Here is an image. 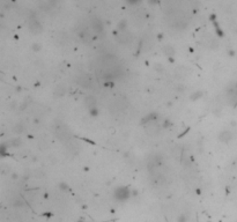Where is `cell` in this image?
<instances>
[{
    "label": "cell",
    "mask_w": 237,
    "mask_h": 222,
    "mask_svg": "<svg viewBox=\"0 0 237 222\" xmlns=\"http://www.w3.org/2000/svg\"><path fill=\"white\" fill-rule=\"evenodd\" d=\"M117 39H118L121 44H126V43H128V42L131 41V35L125 32H120L119 35H117Z\"/></svg>",
    "instance_id": "cell-6"
},
{
    "label": "cell",
    "mask_w": 237,
    "mask_h": 222,
    "mask_svg": "<svg viewBox=\"0 0 237 222\" xmlns=\"http://www.w3.org/2000/svg\"><path fill=\"white\" fill-rule=\"evenodd\" d=\"M91 27H93V29H94L96 32H101L102 30H103L102 22H101L100 20H97V19H94V20L91 21Z\"/></svg>",
    "instance_id": "cell-7"
},
{
    "label": "cell",
    "mask_w": 237,
    "mask_h": 222,
    "mask_svg": "<svg viewBox=\"0 0 237 222\" xmlns=\"http://www.w3.org/2000/svg\"><path fill=\"white\" fill-rule=\"evenodd\" d=\"M233 138H234V133L231 132V131H229V130H224V131H222L220 134H219V140L221 141V142H229V141H231L233 140Z\"/></svg>",
    "instance_id": "cell-3"
},
{
    "label": "cell",
    "mask_w": 237,
    "mask_h": 222,
    "mask_svg": "<svg viewBox=\"0 0 237 222\" xmlns=\"http://www.w3.org/2000/svg\"><path fill=\"white\" fill-rule=\"evenodd\" d=\"M79 83H80L81 86L86 87V88H90V87H91L93 81H91V78H90L89 75H87V74H83V75H81V76H80V79H79Z\"/></svg>",
    "instance_id": "cell-4"
},
{
    "label": "cell",
    "mask_w": 237,
    "mask_h": 222,
    "mask_svg": "<svg viewBox=\"0 0 237 222\" xmlns=\"http://www.w3.org/2000/svg\"><path fill=\"white\" fill-rule=\"evenodd\" d=\"M89 112H90V115H91V116H94V117L98 115V110H97V108H93V109H90V110H89Z\"/></svg>",
    "instance_id": "cell-14"
},
{
    "label": "cell",
    "mask_w": 237,
    "mask_h": 222,
    "mask_svg": "<svg viewBox=\"0 0 237 222\" xmlns=\"http://www.w3.org/2000/svg\"><path fill=\"white\" fill-rule=\"evenodd\" d=\"M23 131V126H22V124H18L16 126L14 127V132L15 133H21Z\"/></svg>",
    "instance_id": "cell-13"
},
{
    "label": "cell",
    "mask_w": 237,
    "mask_h": 222,
    "mask_svg": "<svg viewBox=\"0 0 237 222\" xmlns=\"http://www.w3.org/2000/svg\"><path fill=\"white\" fill-rule=\"evenodd\" d=\"M170 125H171V124L169 123V120H165L164 124H163V127H168V126H170Z\"/></svg>",
    "instance_id": "cell-18"
},
{
    "label": "cell",
    "mask_w": 237,
    "mask_h": 222,
    "mask_svg": "<svg viewBox=\"0 0 237 222\" xmlns=\"http://www.w3.org/2000/svg\"><path fill=\"white\" fill-rule=\"evenodd\" d=\"M127 28V21L126 20H121L118 23V30L120 32H124Z\"/></svg>",
    "instance_id": "cell-10"
},
{
    "label": "cell",
    "mask_w": 237,
    "mask_h": 222,
    "mask_svg": "<svg viewBox=\"0 0 237 222\" xmlns=\"http://www.w3.org/2000/svg\"><path fill=\"white\" fill-rule=\"evenodd\" d=\"M178 222H186L187 221V219H186V216H185V214H182V215H179L177 219Z\"/></svg>",
    "instance_id": "cell-15"
},
{
    "label": "cell",
    "mask_w": 237,
    "mask_h": 222,
    "mask_svg": "<svg viewBox=\"0 0 237 222\" xmlns=\"http://www.w3.org/2000/svg\"><path fill=\"white\" fill-rule=\"evenodd\" d=\"M66 93V87L64 85H58L55 89V96L57 97H60V96H64Z\"/></svg>",
    "instance_id": "cell-8"
},
{
    "label": "cell",
    "mask_w": 237,
    "mask_h": 222,
    "mask_svg": "<svg viewBox=\"0 0 237 222\" xmlns=\"http://www.w3.org/2000/svg\"><path fill=\"white\" fill-rule=\"evenodd\" d=\"M29 30L32 34H39L42 32L43 28H42V25L35 19V18H31L29 20Z\"/></svg>",
    "instance_id": "cell-2"
},
{
    "label": "cell",
    "mask_w": 237,
    "mask_h": 222,
    "mask_svg": "<svg viewBox=\"0 0 237 222\" xmlns=\"http://www.w3.org/2000/svg\"><path fill=\"white\" fill-rule=\"evenodd\" d=\"M155 69L157 72H163V67L161 66V64H155Z\"/></svg>",
    "instance_id": "cell-16"
},
{
    "label": "cell",
    "mask_w": 237,
    "mask_h": 222,
    "mask_svg": "<svg viewBox=\"0 0 237 222\" xmlns=\"http://www.w3.org/2000/svg\"><path fill=\"white\" fill-rule=\"evenodd\" d=\"M85 104H86V106L88 108L89 110L93 109V108H96V98L93 95L86 96V98H85Z\"/></svg>",
    "instance_id": "cell-5"
},
{
    "label": "cell",
    "mask_w": 237,
    "mask_h": 222,
    "mask_svg": "<svg viewBox=\"0 0 237 222\" xmlns=\"http://www.w3.org/2000/svg\"><path fill=\"white\" fill-rule=\"evenodd\" d=\"M114 195H115V198H116L117 200H119V201H125V200H127V199L130 198L131 191L128 190L127 188H125V186H120V188H117V189L115 190Z\"/></svg>",
    "instance_id": "cell-1"
},
{
    "label": "cell",
    "mask_w": 237,
    "mask_h": 222,
    "mask_svg": "<svg viewBox=\"0 0 237 222\" xmlns=\"http://www.w3.org/2000/svg\"><path fill=\"white\" fill-rule=\"evenodd\" d=\"M8 145H9V146H13V147H18V146L21 145V140H20V139H14V140L11 141Z\"/></svg>",
    "instance_id": "cell-12"
},
{
    "label": "cell",
    "mask_w": 237,
    "mask_h": 222,
    "mask_svg": "<svg viewBox=\"0 0 237 222\" xmlns=\"http://www.w3.org/2000/svg\"><path fill=\"white\" fill-rule=\"evenodd\" d=\"M163 52L165 53V56H167V57H174V56H175V53H176L175 49H174L171 45H165V46L163 48Z\"/></svg>",
    "instance_id": "cell-9"
},
{
    "label": "cell",
    "mask_w": 237,
    "mask_h": 222,
    "mask_svg": "<svg viewBox=\"0 0 237 222\" xmlns=\"http://www.w3.org/2000/svg\"><path fill=\"white\" fill-rule=\"evenodd\" d=\"M32 49H34L35 51H39V50H41V44H36V43H35V44L32 45Z\"/></svg>",
    "instance_id": "cell-17"
},
{
    "label": "cell",
    "mask_w": 237,
    "mask_h": 222,
    "mask_svg": "<svg viewBox=\"0 0 237 222\" xmlns=\"http://www.w3.org/2000/svg\"><path fill=\"white\" fill-rule=\"evenodd\" d=\"M204 96V93L203 92H196V93H193L192 95H191V99L192 101H197V99H199L200 97H203Z\"/></svg>",
    "instance_id": "cell-11"
}]
</instances>
